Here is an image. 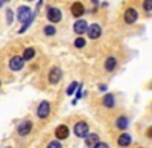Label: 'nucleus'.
I'll return each instance as SVG.
<instances>
[{
  "instance_id": "nucleus-11",
  "label": "nucleus",
  "mask_w": 152,
  "mask_h": 148,
  "mask_svg": "<svg viewBox=\"0 0 152 148\" xmlns=\"http://www.w3.org/2000/svg\"><path fill=\"white\" fill-rule=\"evenodd\" d=\"M55 136L56 139L62 141V139H67L69 138V127L67 125H58L55 130Z\"/></svg>"
},
{
  "instance_id": "nucleus-3",
  "label": "nucleus",
  "mask_w": 152,
  "mask_h": 148,
  "mask_svg": "<svg viewBox=\"0 0 152 148\" xmlns=\"http://www.w3.org/2000/svg\"><path fill=\"white\" fill-rule=\"evenodd\" d=\"M87 34H88V38L91 40H97L100 35H102V28H100V24L97 23H93L90 26L87 28Z\"/></svg>"
},
{
  "instance_id": "nucleus-17",
  "label": "nucleus",
  "mask_w": 152,
  "mask_h": 148,
  "mask_svg": "<svg viewBox=\"0 0 152 148\" xmlns=\"http://www.w3.org/2000/svg\"><path fill=\"white\" fill-rule=\"evenodd\" d=\"M116 127H117V128H120V130H125L126 127H128V119H126L125 116L117 118V121H116Z\"/></svg>"
},
{
  "instance_id": "nucleus-24",
  "label": "nucleus",
  "mask_w": 152,
  "mask_h": 148,
  "mask_svg": "<svg viewBox=\"0 0 152 148\" xmlns=\"http://www.w3.org/2000/svg\"><path fill=\"white\" fill-rule=\"evenodd\" d=\"M93 148H108V145H107L105 142H97Z\"/></svg>"
},
{
  "instance_id": "nucleus-16",
  "label": "nucleus",
  "mask_w": 152,
  "mask_h": 148,
  "mask_svg": "<svg viewBox=\"0 0 152 148\" xmlns=\"http://www.w3.org/2000/svg\"><path fill=\"white\" fill-rule=\"evenodd\" d=\"M23 60L24 61H29V60H32L34 57H35V49L34 47H26L24 49V52H23Z\"/></svg>"
},
{
  "instance_id": "nucleus-30",
  "label": "nucleus",
  "mask_w": 152,
  "mask_h": 148,
  "mask_svg": "<svg viewBox=\"0 0 152 148\" xmlns=\"http://www.w3.org/2000/svg\"><path fill=\"white\" fill-rule=\"evenodd\" d=\"M3 2H11V0H3Z\"/></svg>"
},
{
  "instance_id": "nucleus-28",
  "label": "nucleus",
  "mask_w": 152,
  "mask_h": 148,
  "mask_svg": "<svg viewBox=\"0 0 152 148\" xmlns=\"http://www.w3.org/2000/svg\"><path fill=\"white\" fill-rule=\"evenodd\" d=\"M3 5V0H0V6H2Z\"/></svg>"
},
{
  "instance_id": "nucleus-15",
  "label": "nucleus",
  "mask_w": 152,
  "mask_h": 148,
  "mask_svg": "<svg viewBox=\"0 0 152 148\" xmlns=\"http://www.w3.org/2000/svg\"><path fill=\"white\" fill-rule=\"evenodd\" d=\"M102 104H104L107 108H113V107H114V104H116V99H114V95H111V93L105 95V96H104V99H102Z\"/></svg>"
},
{
  "instance_id": "nucleus-9",
  "label": "nucleus",
  "mask_w": 152,
  "mask_h": 148,
  "mask_svg": "<svg viewBox=\"0 0 152 148\" xmlns=\"http://www.w3.org/2000/svg\"><path fill=\"white\" fill-rule=\"evenodd\" d=\"M31 130H32V121H23L17 128L20 136H28V134L31 133Z\"/></svg>"
},
{
  "instance_id": "nucleus-29",
  "label": "nucleus",
  "mask_w": 152,
  "mask_h": 148,
  "mask_svg": "<svg viewBox=\"0 0 152 148\" xmlns=\"http://www.w3.org/2000/svg\"><path fill=\"white\" fill-rule=\"evenodd\" d=\"M26 2H34V0H26Z\"/></svg>"
},
{
  "instance_id": "nucleus-2",
  "label": "nucleus",
  "mask_w": 152,
  "mask_h": 148,
  "mask_svg": "<svg viewBox=\"0 0 152 148\" xmlns=\"http://www.w3.org/2000/svg\"><path fill=\"white\" fill-rule=\"evenodd\" d=\"M23 66H24V60H23V57H20V55L11 57V60H9V69H11L12 72L21 70Z\"/></svg>"
},
{
  "instance_id": "nucleus-27",
  "label": "nucleus",
  "mask_w": 152,
  "mask_h": 148,
  "mask_svg": "<svg viewBox=\"0 0 152 148\" xmlns=\"http://www.w3.org/2000/svg\"><path fill=\"white\" fill-rule=\"evenodd\" d=\"M91 2H93V3H94V5H96V6H97V5H99V0H91Z\"/></svg>"
},
{
  "instance_id": "nucleus-21",
  "label": "nucleus",
  "mask_w": 152,
  "mask_h": 148,
  "mask_svg": "<svg viewBox=\"0 0 152 148\" xmlns=\"http://www.w3.org/2000/svg\"><path fill=\"white\" fill-rule=\"evenodd\" d=\"M78 82H76V81H73L70 85H69V89H67V95H73V92L76 90V89H78Z\"/></svg>"
},
{
  "instance_id": "nucleus-31",
  "label": "nucleus",
  "mask_w": 152,
  "mask_h": 148,
  "mask_svg": "<svg viewBox=\"0 0 152 148\" xmlns=\"http://www.w3.org/2000/svg\"><path fill=\"white\" fill-rule=\"evenodd\" d=\"M137 148H143V147H137Z\"/></svg>"
},
{
  "instance_id": "nucleus-7",
  "label": "nucleus",
  "mask_w": 152,
  "mask_h": 148,
  "mask_svg": "<svg viewBox=\"0 0 152 148\" xmlns=\"http://www.w3.org/2000/svg\"><path fill=\"white\" fill-rule=\"evenodd\" d=\"M75 134L78 138H85L87 134H88V124L84 121H79V122H76V125H75Z\"/></svg>"
},
{
  "instance_id": "nucleus-18",
  "label": "nucleus",
  "mask_w": 152,
  "mask_h": 148,
  "mask_svg": "<svg viewBox=\"0 0 152 148\" xmlns=\"http://www.w3.org/2000/svg\"><path fill=\"white\" fill-rule=\"evenodd\" d=\"M55 34H56V28L53 26V24H47V26H44V35L53 37Z\"/></svg>"
},
{
  "instance_id": "nucleus-10",
  "label": "nucleus",
  "mask_w": 152,
  "mask_h": 148,
  "mask_svg": "<svg viewBox=\"0 0 152 148\" xmlns=\"http://www.w3.org/2000/svg\"><path fill=\"white\" fill-rule=\"evenodd\" d=\"M70 11H72V15H73V17H81V15L85 14V8H84V5H82L81 2H75V3L72 5Z\"/></svg>"
},
{
  "instance_id": "nucleus-14",
  "label": "nucleus",
  "mask_w": 152,
  "mask_h": 148,
  "mask_svg": "<svg viewBox=\"0 0 152 148\" xmlns=\"http://www.w3.org/2000/svg\"><path fill=\"white\" fill-rule=\"evenodd\" d=\"M117 144H119V147H128V145L131 144V136H129L128 133L120 134L119 139H117Z\"/></svg>"
},
{
  "instance_id": "nucleus-19",
  "label": "nucleus",
  "mask_w": 152,
  "mask_h": 148,
  "mask_svg": "<svg viewBox=\"0 0 152 148\" xmlns=\"http://www.w3.org/2000/svg\"><path fill=\"white\" fill-rule=\"evenodd\" d=\"M75 47L76 49H82V47H85V44H87V41H85V38H82V37H78V38L75 40Z\"/></svg>"
},
{
  "instance_id": "nucleus-23",
  "label": "nucleus",
  "mask_w": 152,
  "mask_h": 148,
  "mask_svg": "<svg viewBox=\"0 0 152 148\" xmlns=\"http://www.w3.org/2000/svg\"><path fill=\"white\" fill-rule=\"evenodd\" d=\"M47 148H62V147H61V144L58 141H52V142H49Z\"/></svg>"
},
{
  "instance_id": "nucleus-8",
  "label": "nucleus",
  "mask_w": 152,
  "mask_h": 148,
  "mask_svg": "<svg viewBox=\"0 0 152 148\" xmlns=\"http://www.w3.org/2000/svg\"><path fill=\"white\" fill-rule=\"evenodd\" d=\"M87 28H88V23L85 20H76L75 24H73V31H75V34H78V35L85 34Z\"/></svg>"
},
{
  "instance_id": "nucleus-20",
  "label": "nucleus",
  "mask_w": 152,
  "mask_h": 148,
  "mask_svg": "<svg viewBox=\"0 0 152 148\" xmlns=\"http://www.w3.org/2000/svg\"><path fill=\"white\" fill-rule=\"evenodd\" d=\"M12 20H14V12H12V9H6V23L12 24Z\"/></svg>"
},
{
  "instance_id": "nucleus-4",
  "label": "nucleus",
  "mask_w": 152,
  "mask_h": 148,
  "mask_svg": "<svg viewBox=\"0 0 152 148\" xmlns=\"http://www.w3.org/2000/svg\"><path fill=\"white\" fill-rule=\"evenodd\" d=\"M61 77H62V70L59 67H52V69L49 70L47 80H49L50 84H58L59 80H61Z\"/></svg>"
},
{
  "instance_id": "nucleus-13",
  "label": "nucleus",
  "mask_w": 152,
  "mask_h": 148,
  "mask_svg": "<svg viewBox=\"0 0 152 148\" xmlns=\"http://www.w3.org/2000/svg\"><path fill=\"white\" fill-rule=\"evenodd\" d=\"M97 142H99V136L96 133H91V134H87V136H85V145L88 148H93Z\"/></svg>"
},
{
  "instance_id": "nucleus-26",
  "label": "nucleus",
  "mask_w": 152,
  "mask_h": 148,
  "mask_svg": "<svg viewBox=\"0 0 152 148\" xmlns=\"http://www.w3.org/2000/svg\"><path fill=\"white\" fill-rule=\"evenodd\" d=\"M99 90H102V92L107 90V85H105V84H100V85H99Z\"/></svg>"
},
{
  "instance_id": "nucleus-32",
  "label": "nucleus",
  "mask_w": 152,
  "mask_h": 148,
  "mask_svg": "<svg viewBox=\"0 0 152 148\" xmlns=\"http://www.w3.org/2000/svg\"><path fill=\"white\" fill-rule=\"evenodd\" d=\"M6 148H11V147H6Z\"/></svg>"
},
{
  "instance_id": "nucleus-33",
  "label": "nucleus",
  "mask_w": 152,
  "mask_h": 148,
  "mask_svg": "<svg viewBox=\"0 0 152 148\" xmlns=\"http://www.w3.org/2000/svg\"><path fill=\"white\" fill-rule=\"evenodd\" d=\"M0 85H2V82H0Z\"/></svg>"
},
{
  "instance_id": "nucleus-5",
  "label": "nucleus",
  "mask_w": 152,
  "mask_h": 148,
  "mask_svg": "<svg viewBox=\"0 0 152 148\" xmlns=\"http://www.w3.org/2000/svg\"><path fill=\"white\" fill-rule=\"evenodd\" d=\"M137 18H138V12H137V9H134V8L125 9V14H123V20H125V23L132 24V23L137 21Z\"/></svg>"
},
{
  "instance_id": "nucleus-22",
  "label": "nucleus",
  "mask_w": 152,
  "mask_h": 148,
  "mask_svg": "<svg viewBox=\"0 0 152 148\" xmlns=\"http://www.w3.org/2000/svg\"><path fill=\"white\" fill-rule=\"evenodd\" d=\"M143 9L146 12H151L152 11V0H145V2H143Z\"/></svg>"
},
{
  "instance_id": "nucleus-12",
  "label": "nucleus",
  "mask_w": 152,
  "mask_h": 148,
  "mask_svg": "<svg viewBox=\"0 0 152 148\" xmlns=\"http://www.w3.org/2000/svg\"><path fill=\"white\" fill-rule=\"evenodd\" d=\"M117 67V58L116 57H108L105 60V70L107 72H113Z\"/></svg>"
},
{
  "instance_id": "nucleus-1",
  "label": "nucleus",
  "mask_w": 152,
  "mask_h": 148,
  "mask_svg": "<svg viewBox=\"0 0 152 148\" xmlns=\"http://www.w3.org/2000/svg\"><path fill=\"white\" fill-rule=\"evenodd\" d=\"M46 17H47V20L52 23V24H55V23H59L61 21L62 12L58 8H55V6H49L47 8V12H46Z\"/></svg>"
},
{
  "instance_id": "nucleus-6",
  "label": "nucleus",
  "mask_w": 152,
  "mask_h": 148,
  "mask_svg": "<svg viewBox=\"0 0 152 148\" xmlns=\"http://www.w3.org/2000/svg\"><path fill=\"white\" fill-rule=\"evenodd\" d=\"M49 115H50V104L47 101L40 102V105H38V108H37V116L40 119H46Z\"/></svg>"
},
{
  "instance_id": "nucleus-25",
  "label": "nucleus",
  "mask_w": 152,
  "mask_h": 148,
  "mask_svg": "<svg viewBox=\"0 0 152 148\" xmlns=\"http://www.w3.org/2000/svg\"><path fill=\"white\" fill-rule=\"evenodd\" d=\"M146 136H148V138H152V127H151V128L146 131Z\"/></svg>"
}]
</instances>
